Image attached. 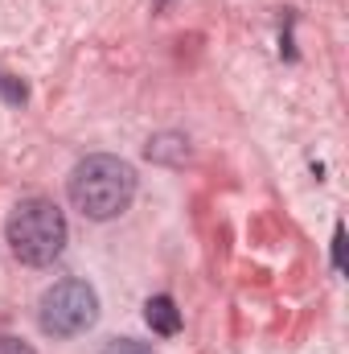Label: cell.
Masks as SVG:
<instances>
[{
	"label": "cell",
	"mask_w": 349,
	"mask_h": 354,
	"mask_svg": "<svg viewBox=\"0 0 349 354\" xmlns=\"http://www.w3.org/2000/svg\"><path fill=\"white\" fill-rule=\"evenodd\" d=\"M136 198V169L119 157H87L74 165L70 174V202L79 214H87L90 223H107L119 218Z\"/></svg>",
	"instance_id": "1"
},
{
	"label": "cell",
	"mask_w": 349,
	"mask_h": 354,
	"mask_svg": "<svg viewBox=\"0 0 349 354\" xmlns=\"http://www.w3.org/2000/svg\"><path fill=\"white\" fill-rule=\"evenodd\" d=\"M4 235H8V248L21 264L46 268L66 252L70 227H66V214L50 198H25V202L12 206V214L4 223Z\"/></svg>",
	"instance_id": "2"
},
{
	"label": "cell",
	"mask_w": 349,
	"mask_h": 354,
	"mask_svg": "<svg viewBox=\"0 0 349 354\" xmlns=\"http://www.w3.org/2000/svg\"><path fill=\"white\" fill-rule=\"evenodd\" d=\"M99 322V292L87 280H58L54 288L41 292L37 305V326L50 338H79Z\"/></svg>",
	"instance_id": "3"
},
{
	"label": "cell",
	"mask_w": 349,
	"mask_h": 354,
	"mask_svg": "<svg viewBox=\"0 0 349 354\" xmlns=\"http://www.w3.org/2000/svg\"><path fill=\"white\" fill-rule=\"evenodd\" d=\"M144 322L157 330V334H177L181 330V317H177V305H173V297H148V305H144Z\"/></svg>",
	"instance_id": "4"
},
{
	"label": "cell",
	"mask_w": 349,
	"mask_h": 354,
	"mask_svg": "<svg viewBox=\"0 0 349 354\" xmlns=\"http://www.w3.org/2000/svg\"><path fill=\"white\" fill-rule=\"evenodd\" d=\"M103 354H157L148 342H136V338H115V342H107Z\"/></svg>",
	"instance_id": "5"
},
{
	"label": "cell",
	"mask_w": 349,
	"mask_h": 354,
	"mask_svg": "<svg viewBox=\"0 0 349 354\" xmlns=\"http://www.w3.org/2000/svg\"><path fill=\"white\" fill-rule=\"evenodd\" d=\"M333 268H337V272L346 268V231H341V227L333 231Z\"/></svg>",
	"instance_id": "6"
},
{
	"label": "cell",
	"mask_w": 349,
	"mask_h": 354,
	"mask_svg": "<svg viewBox=\"0 0 349 354\" xmlns=\"http://www.w3.org/2000/svg\"><path fill=\"white\" fill-rule=\"evenodd\" d=\"M0 354H37V351L21 338H0Z\"/></svg>",
	"instance_id": "7"
},
{
	"label": "cell",
	"mask_w": 349,
	"mask_h": 354,
	"mask_svg": "<svg viewBox=\"0 0 349 354\" xmlns=\"http://www.w3.org/2000/svg\"><path fill=\"white\" fill-rule=\"evenodd\" d=\"M0 91H4L8 99H25V87H21V83H8V75H0Z\"/></svg>",
	"instance_id": "8"
}]
</instances>
